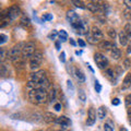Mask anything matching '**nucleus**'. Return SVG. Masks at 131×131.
<instances>
[{"instance_id": "1", "label": "nucleus", "mask_w": 131, "mask_h": 131, "mask_svg": "<svg viewBox=\"0 0 131 131\" xmlns=\"http://www.w3.org/2000/svg\"><path fill=\"white\" fill-rule=\"evenodd\" d=\"M49 86V81L46 77V73L43 70L32 73L30 77V81L27 83V88L31 90L35 89H46Z\"/></svg>"}, {"instance_id": "2", "label": "nucleus", "mask_w": 131, "mask_h": 131, "mask_svg": "<svg viewBox=\"0 0 131 131\" xmlns=\"http://www.w3.org/2000/svg\"><path fill=\"white\" fill-rule=\"evenodd\" d=\"M28 98L33 104H45L48 100V93L46 89H35L28 92Z\"/></svg>"}, {"instance_id": "3", "label": "nucleus", "mask_w": 131, "mask_h": 131, "mask_svg": "<svg viewBox=\"0 0 131 131\" xmlns=\"http://www.w3.org/2000/svg\"><path fill=\"white\" fill-rule=\"evenodd\" d=\"M23 46L24 44L20 43L18 45H15V46H13L9 51H8V57L12 60V61H15L20 59V55L22 54V49H23Z\"/></svg>"}, {"instance_id": "4", "label": "nucleus", "mask_w": 131, "mask_h": 131, "mask_svg": "<svg viewBox=\"0 0 131 131\" xmlns=\"http://www.w3.org/2000/svg\"><path fill=\"white\" fill-rule=\"evenodd\" d=\"M43 61V54L40 51H36L34 55H33L31 58H30V67L32 70H35V69H37L40 63H42Z\"/></svg>"}, {"instance_id": "5", "label": "nucleus", "mask_w": 131, "mask_h": 131, "mask_svg": "<svg viewBox=\"0 0 131 131\" xmlns=\"http://www.w3.org/2000/svg\"><path fill=\"white\" fill-rule=\"evenodd\" d=\"M94 60L96 62V66L100 69H106L108 67V60L105 57V55L101 54V52H96L94 55Z\"/></svg>"}, {"instance_id": "6", "label": "nucleus", "mask_w": 131, "mask_h": 131, "mask_svg": "<svg viewBox=\"0 0 131 131\" xmlns=\"http://www.w3.org/2000/svg\"><path fill=\"white\" fill-rule=\"evenodd\" d=\"M35 54V44L33 42H28L26 44H24L23 49H22V55L25 57V58H28Z\"/></svg>"}, {"instance_id": "7", "label": "nucleus", "mask_w": 131, "mask_h": 131, "mask_svg": "<svg viewBox=\"0 0 131 131\" xmlns=\"http://www.w3.org/2000/svg\"><path fill=\"white\" fill-rule=\"evenodd\" d=\"M67 19H68V21L70 22L71 25H74V24H77L78 22L81 21L79 15H78L75 13V11H73V10H69L67 12Z\"/></svg>"}, {"instance_id": "8", "label": "nucleus", "mask_w": 131, "mask_h": 131, "mask_svg": "<svg viewBox=\"0 0 131 131\" xmlns=\"http://www.w3.org/2000/svg\"><path fill=\"white\" fill-rule=\"evenodd\" d=\"M55 122H56L57 125L61 126V128H68V127L71 125L70 119H69L68 117H66V116L57 117V119H56V121H55Z\"/></svg>"}, {"instance_id": "9", "label": "nucleus", "mask_w": 131, "mask_h": 131, "mask_svg": "<svg viewBox=\"0 0 131 131\" xmlns=\"http://www.w3.org/2000/svg\"><path fill=\"white\" fill-rule=\"evenodd\" d=\"M95 120H96V113L94 110L93 107H91L89 109V113H88V119H86V125L88 126H93L95 124Z\"/></svg>"}, {"instance_id": "10", "label": "nucleus", "mask_w": 131, "mask_h": 131, "mask_svg": "<svg viewBox=\"0 0 131 131\" xmlns=\"http://www.w3.org/2000/svg\"><path fill=\"white\" fill-rule=\"evenodd\" d=\"M8 18H9L10 20H14V19H16L18 16L20 15V9L18 7H11L9 10H8Z\"/></svg>"}, {"instance_id": "11", "label": "nucleus", "mask_w": 131, "mask_h": 131, "mask_svg": "<svg viewBox=\"0 0 131 131\" xmlns=\"http://www.w3.org/2000/svg\"><path fill=\"white\" fill-rule=\"evenodd\" d=\"M92 37L94 38L95 42H100V40L103 39V33H102V31L98 27L94 26L92 28Z\"/></svg>"}, {"instance_id": "12", "label": "nucleus", "mask_w": 131, "mask_h": 131, "mask_svg": "<svg viewBox=\"0 0 131 131\" xmlns=\"http://www.w3.org/2000/svg\"><path fill=\"white\" fill-rule=\"evenodd\" d=\"M86 8L91 12H93V13H96V12H102L101 11V7H100V5H98V2H95V1L89 2L86 5Z\"/></svg>"}, {"instance_id": "13", "label": "nucleus", "mask_w": 131, "mask_h": 131, "mask_svg": "<svg viewBox=\"0 0 131 131\" xmlns=\"http://www.w3.org/2000/svg\"><path fill=\"white\" fill-rule=\"evenodd\" d=\"M98 46H100V48H102V49H105V50H112V49H114L116 47L115 44H113L112 42H108V40H102Z\"/></svg>"}, {"instance_id": "14", "label": "nucleus", "mask_w": 131, "mask_h": 131, "mask_svg": "<svg viewBox=\"0 0 131 131\" xmlns=\"http://www.w3.org/2000/svg\"><path fill=\"white\" fill-rule=\"evenodd\" d=\"M118 38H119V43L122 45V46H126L127 44H128V36H127V34L125 33V31H121L119 32V34H118Z\"/></svg>"}, {"instance_id": "15", "label": "nucleus", "mask_w": 131, "mask_h": 131, "mask_svg": "<svg viewBox=\"0 0 131 131\" xmlns=\"http://www.w3.org/2000/svg\"><path fill=\"white\" fill-rule=\"evenodd\" d=\"M105 74H106V77L108 78V79L113 82V84H116V81H117V79H116V77H115V71L113 70V69H106V71H105Z\"/></svg>"}, {"instance_id": "16", "label": "nucleus", "mask_w": 131, "mask_h": 131, "mask_svg": "<svg viewBox=\"0 0 131 131\" xmlns=\"http://www.w3.org/2000/svg\"><path fill=\"white\" fill-rule=\"evenodd\" d=\"M73 73H74V75H75V78L78 79L79 82H84L85 81V75H84V73L82 72L81 69L75 68L74 70H73Z\"/></svg>"}, {"instance_id": "17", "label": "nucleus", "mask_w": 131, "mask_h": 131, "mask_svg": "<svg viewBox=\"0 0 131 131\" xmlns=\"http://www.w3.org/2000/svg\"><path fill=\"white\" fill-rule=\"evenodd\" d=\"M43 119H44L45 122H48V124H50V122H52V121H56L57 117L52 113H45L44 116H43Z\"/></svg>"}, {"instance_id": "18", "label": "nucleus", "mask_w": 131, "mask_h": 131, "mask_svg": "<svg viewBox=\"0 0 131 131\" xmlns=\"http://www.w3.org/2000/svg\"><path fill=\"white\" fill-rule=\"evenodd\" d=\"M131 86V73H128L126 75L124 82H122V90H128Z\"/></svg>"}, {"instance_id": "19", "label": "nucleus", "mask_w": 131, "mask_h": 131, "mask_svg": "<svg viewBox=\"0 0 131 131\" xmlns=\"http://www.w3.org/2000/svg\"><path fill=\"white\" fill-rule=\"evenodd\" d=\"M110 56L113 57V59H115V60H118L120 58V56H121V52H120V50L118 49L117 47H115L114 49H112L110 50Z\"/></svg>"}, {"instance_id": "20", "label": "nucleus", "mask_w": 131, "mask_h": 131, "mask_svg": "<svg viewBox=\"0 0 131 131\" xmlns=\"http://www.w3.org/2000/svg\"><path fill=\"white\" fill-rule=\"evenodd\" d=\"M97 117L100 118V119H104L106 117V108L104 106H101V107L97 109Z\"/></svg>"}, {"instance_id": "21", "label": "nucleus", "mask_w": 131, "mask_h": 131, "mask_svg": "<svg viewBox=\"0 0 131 131\" xmlns=\"http://www.w3.org/2000/svg\"><path fill=\"white\" fill-rule=\"evenodd\" d=\"M58 36H59V38H60L61 42H67V40H68V33L66 31H63V30H61L59 32Z\"/></svg>"}, {"instance_id": "22", "label": "nucleus", "mask_w": 131, "mask_h": 131, "mask_svg": "<svg viewBox=\"0 0 131 131\" xmlns=\"http://www.w3.org/2000/svg\"><path fill=\"white\" fill-rule=\"evenodd\" d=\"M124 31H125V33L127 34V36H128V38L130 39V38H131V22H129V23L126 24Z\"/></svg>"}, {"instance_id": "23", "label": "nucleus", "mask_w": 131, "mask_h": 131, "mask_svg": "<svg viewBox=\"0 0 131 131\" xmlns=\"http://www.w3.org/2000/svg\"><path fill=\"white\" fill-rule=\"evenodd\" d=\"M49 101H50L51 103L56 101V90L54 88L50 90V93H49Z\"/></svg>"}, {"instance_id": "24", "label": "nucleus", "mask_w": 131, "mask_h": 131, "mask_svg": "<svg viewBox=\"0 0 131 131\" xmlns=\"http://www.w3.org/2000/svg\"><path fill=\"white\" fill-rule=\"evenodd\" d=\"M126 106L127 107L131 108V94H128V95L126 96Z\"/></svg>"}, {"instance_id": "25", "label": "nucleus", "mask_w": 131, "mask_h": 131, "mask_svg": "<svg viewBox=\"0 0 131 131\" xmlns=\"http://www.w3.org/2000/svg\"><path fill=\"white\" fill-rule=\"evenodd\" d=\"M0 73H1V74L5 77V75H7V73H8V71H7V68H6V66L5 64H1L0 66Z\"/></svg>"}, {"instance_id": "26", "label": "nucleus", "mask_w": 131, "mask_h": 131, "mask_svg": "<svg viewBox=\"0 0 131 131\" xmlns=\"http://www.w3.org/2000/svg\"><path fill=\"white\" fill-rule=\"evenodd\" d=\"M72 3L73 5H74L75 7H79V8H82V9H83V8H85V6H84V3L82 2V1H77V0H73L72 1Z\"/></svg>"}, {"instance_id": "27", "label": "nucleus", "mask_w": 131, "mask_h": 131, "mask_svg": "<svg viewBox=\"0 0 131 131\" xmlns=\"http://www.w3.org/2000/svg\"><path fill=\"white\" fill-rule=\"evenodd\" d=\"M94 88H95V91L96 93H100L102 91V86H101V84H100V82L98 81H95V84H94Z\"/></svg>"}, {"instance_id": "28", "label": "nucleus", "mask_w": 131, "mask_h": 131, "mask_svg": "<svg viewBox=\"0 0 131 131\" xmlns=\"http://www.w3.org/2000/svg\"><path fill=\"white\" fill-rule=\"evenodd\" d=\"M79 100L82 101V102H85V100H86V97H85V93L82 91V90L79 92Z\"/></svg>"}, {"instance_id": "29", "label": "nucleus", "mask_w": 131, "mask_h": 131, "mask_svg": "<svg viewBox=\"0 0 131 131\" xmlns=\"http://www.w3.org/2000/svg\"><path fill=\"white\" fill-rule=\"evenodd\" d=\"M57 35H59V33H57V31H52V32H50V34L48 35V37L50 39H55L57 37Z\"/></svg>"}, {"instance_id": "30", "label": "nucleus", "mask_w": 131, "mask_h": 131, "mask_svg": "<svg viewBox=\"0 0 131 131\" xmlns=\"http://www.w3.org/2000/svg\"><path fill=\"white\" fill-rule=\"evenodd\" d=\"M21 22L23 25H30V19L26 18V16H23L22 20H21Z\"/></svg>"}, {"instance_id": "31", "label": "nucleus", "mask_w": 131, "mask_h": 131, "mask_svg": "<svg viewBox=\"0 0 131 131\" xmlns=\"http://www.w3.org/2000/svg\"><path fill=\"white\" fill-rule=\"evenodd\" d=\"M108 35L110 38L115 39V37H116V31L115 30H108Z\"/></svg>"}, {"instance_id": "32", "label": "nucleus", "mask_w": 131, "mask_h": 131, "mask_svg": "<svg viewBox=\"0 0 131 131\" xmlns=\"http://www.w3.org/2000/svg\"><path fill=\"white\" fill-rule=\"evenodd\" d=\"M130 64H131L130 60H129L128 58L125 59V61H124V69H128V68L130 67Z\"/></svg>"}, {"instance_id": "33", "label": "nucleus", "mask_w": 131, "mask_h": 131, "mask_svg": "<svg viewBox=\"0 0 131 131\" xmlns=\"http://www.w3.org/2000/svg\"><path fill=\"white\" fill-rule=\"evenodd\" d=\"M67 85H68V90H69V91H70V89H71V91H72V93H73V91H74V88H73L72 82H71L70 80L67 81Z\"/></svg>"}, {"instance_id": "34", "label": "nucleus", "mask_w": 131, "mask_h": 131, "mask_svg": "<svg viewBox=\"0 0 131 131\" xmlns=\"http://www.w3.org/2000/svg\"><path fill=\"white\" fill-rule=\"evenodd\" d=\"M6 40H7V36L5 34H0V44L6 43Z\"/></svg>"}, {"instance_id": "35", "label": "nucleus", "mask_w": 131, "mask_h": 131, "mask_svg": "<svg viewBox=\"0 0 131 131\" xmlns=\"http://www.w3.org/2000/svg\"><path fill=\"white\" fill-rule=\"evenodd\" d=\"M59 59H60L61 62H66V54H64L63 51L60 54V56H59Z\"/></svg>"}, {"instance_id": "36", "label": "nucleus", "mask_w": 131, "mask_h": 131, "mask_svg": "<svg viewBox=\"0 0 131 131\" xmlns=\"http://www.w3.org/2000/svg\"><path fill=\"white\" fill-rule=\"evenodd\" d=\"M0 57H1V61L5 60V58H6V51H5V49H1V50H0Z\"/></svg>"}, {"instance_id": "37", "label": "nucleus", "mask_w": 131, "mask_h": 131, "mask_svg": "<svg viewBox=\"0 0 131 131\" xmlns=\"http://www.w3.org/2000/svg\"><path fill=\"white\" fill-rule=\"evenodd\" d=\"M104 129H105V131H114L113 127H112V126H109L108 124H105V126H104Z\"/></svg>"}, {"instance_id": "38", "label": "nucleus", "mask_w": 131, "mask_h": 131, "mask_svg": "<svg viewBox=\"0 0 131 131\" xmlns=\"http://www.w3.org/2000/svg\"><path fill=\"white\" fill-rule=\"evenodd\" d=\"M124 3L127 6V8H128L129 10H131V0H125Z\"/></svg>"}, {"instance_id": "39", "label": "nucleus", "mask_w": 131, "mask_h": 131, "mask_svg": "<svg viewBox=\"0 0 131 131\" xmlns=\"http://www.w3.org/2000/svg\"><path fill=\"white\" fill-rule=\"evenodd\" d=\"M43 19L44 20H47V21H50V20L52 19V15H50V14H44L43 15Z\"/></svg>"}, {"instance_id": "40", "label": "nucleus", "mask_w": 131, "mask_h": 131, "mask_svg": "<svg viewBox=\"0 0 131 131\" xmlns=\"http://www.w3.org/2000/svg\"><path fill=\"white\" fill-rule=\"evenodd\" d=\"M112 104L117 106V105H119V104H120V102H119V100H118V98H114L113 102H112Z\"/></svg>"}, {"instance_id": "41", "label": "nucleus", "mask_w": 131, "mask_h": 131, "mask_svg": "<svg viewBox=\"0 0 131 131\" xmlns=\"http://www.w3.org/2000/svg\"><path fill=\"white\" fill-rule=\"evenodd\" d=\"M78 44H79L81 47H85V43L83 39H78Z\"/></svg>"}, {"instance_id": "42", "label": "nucleus", "mask_w": 131, "mask_h": 131, "mask_svg": "<svg viewBox=\"0 0 131 131\" xmlns=\"http://www.w3.org/2000/svg\"><path fill=\"white\" fill-rule=\"evenodd\" d=\"M54 107H55L56 110H60V109H61V105H60V104H55Z\"/></svg>"}, {"instance_id": "43", "label": "nucleus", "mask_w": 131, "mask_h": 131, "mask_svg": "<svg viewBox=\"0 0 131 131\" xmlns=\"http://www.w3.org/2000/svg\"><path fill=\"white\" fill-rule=\"evenodd\" d=\"M127 54H128V55L131 54V45H130V46H128V48H127Z\"/></svg>"}, {"instance_id": "44", "label": "nucleus", "mask_w": 131, "mask_h": 131, "mask_svg": "<svg viewBox=\"0 0 131 131\" xmlns=\"http://www.w3.org/2000/svg\"><path fill=\"white\" fill-rule=\"evenodd\" d=\"M128 117H129V122L131 124V109H129V112H128Z\"/></svg>"}, {"instance_id": "45", "label": "nucleus", "mask_w": 131, "mask_h": 131, "mask_svg": "<svg viewBox=\"0 0 131 131\" xmlns=\"http://www.w3.org/2000/svg\"><path fill=\"white\" fill-rule=\"evenodd\" d=\"M56 48H57V49H60V45H59V43H58V42L56 43Z\"/></svg>"}, {"instance_id": "46", "label": "nucleus", "mask_w": 131, "mask_h": 131, "mask_svg": "<svg viewBox=\"0 0 131 131\" xmlns=\"http://www.w3.org/2000/svg\"><path fill=\"white\" fill-rule=\"evenodd\" d=\"M70 43H71V45H73V46H75V43H74L73 39H70Z\"/></svg>"}, {"instance_id": "47", "label": "nucleus", "mask_w": 131, "mask_h": 131, "mask_svg": "<svg viewBox=\"0 0 131 131\" xmlns=\"http://www.w3.org/2000/svg\"><path fill=\"white\" fill-rule=\"evenodd\" d=\"M120 131H127V129L125 128V127H121V128H120Z\"/></svg>"}, {"instance_id": "48", "label": "nucleus", "mask_w": 131, "mask_h": 131, "mask_svg": "<svg viewBox=\"0 0 131 131\" xmlns=\"http://www.w3.org/2000/svg\"><path fill=\"white\" fill-rule=\"evenodd\" d=\"M39 131H40V130H39Z\"/></svg>"}]
</instances>
